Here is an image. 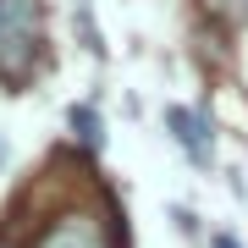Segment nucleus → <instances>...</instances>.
<instances>
[{"label": "nucleus", "mask_w": 248, "mask_h": 248, "mask_svg": "<svg viewBox=\"0 0 248 248\" xmlns=\"http://www.w3.org/2000/svg\"><path fill=\"white\" fill-rule=\"evenodd\" d=\"M39 45V0H0V72H22Z\"/></svg>", "instance_id": "1"}, {"label": "nucleus", "mask_w": 248, "mask_h": 248, "mask_svg": "<svg viewBox=\"0 0 248 248\" xmlns=\"http://www.w3.org/2000/svg\"><path fill=\"white\" fill-rule=\"evenodd\" d=\"M166 122H171V133H177V143L193 155V166H210V155H215V143H210V122H204L199 110H182V105H171Z\"/></svg>", "instance_id": "2"}, {"label": "nucleus", "mask_w": 248, "mask_h": 248, "mask_svg": "<svg viewBox=\"0 0 248 248\" xmlns=\"http://www.w3.org/2000/svg\"><path fill=\"white\" fill-rule=\"evenodd\" d=\"M39 248H110V237H105V232H99V226L89 221V215H72V221L50 226Z\"/></svg>", "instance_id": "3"}, {"label": "nucleus", "mask_w": 248, "mask_h": 248, "mask_svg": "<svg viewBox=\"0 0 248 248\" xmlns=\"http://www.w3.org/2000/svg\"><path fill=\"white\" fill-rule=\"evenodd\" d=\"M72 133H83V143L89 149H99V116L83 105V110H72Z\"/></svg>", "instance_id": "4"}, {"label": "nucleus", "mask_w": 248, "mask_h": 248, "mask_svg": "<svg viewBox=\"0 0 248 248\" xmlns=\"http://www.w3.org/2000/svg\"><path fill=\"white\" fill-rule=\"evenodd\" d=\"M215 248H243L237 237H226V232H221V237H215Z\"/></svg>", "instance_id": "5"}]
</instances>
